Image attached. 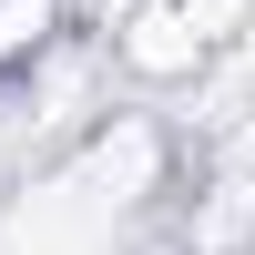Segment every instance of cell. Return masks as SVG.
Wrapping results in <instances>:
<instances>
[{
  "instance_id": "6da1fadb",
  "label": "cell",
  "mask_w": 255,
  "mask_h": 255,
  "mask_svg": "<svg viewBox=\"0 0 255 255\" xmlns=\"http://www.w3.org/2000/svg\"><path fill=\"white\" fill-rule=\"evenodd\" d=\"M143 184H153V133H102L82 163H61L0 215V255H113Z\"/></svg>"
},
{
  "instance_id": "7a4b0ae2",
  "label": "cell",
  "mask_w": 255,
  "mask_h": 255,
  "mask_svg": "<svg viewBox=\"0 0 255 255\" xmlns=\"http://www.w3.org/2000/svg\"><path fill=\"white\" fill-rule=\"evenodd\" d=\"M204 51H215V31H204L194 0H143L123 20V72H143V82H184Z\"/></svg>"
},
{
  "instance_id": "3957f363",
  "label": "cell",
  "mask_w": 255,
  "mask_h": 255,
  "mask_svg": "<svg viewBox=\"0 0 255 255\" xmlns=\"http://www.w3.org/2000/svg\"><path fill=\"white\" fill-rule=\"evenodd\" d=\"M41 31H51V0H0V61L41 51Z\"/></svg>"
}]
</instances>
